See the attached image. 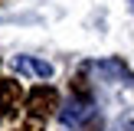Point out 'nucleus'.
Wrapping results in <instances>:
<instances>
[{
    "mask_svg": "<svg viewBox=\"0 0 134 131\" xmlns=\"http://www.w3.org/2000/svg\"><path fill=\"white\" fill-rule=\"evenodd\" d=\"M59 108V92L52 85H36V89L26 95V111L30 118H49Z\"/></svg>",
    "mask_w": 134,
    "mask_h": 131,
    "instance_id": "1",
    "label": "nucleus"
},
{
    "mask_svg": "<svg viewBox=\"0 0 134 131\" xmlns=\"http://www.w3.org/2000/svg\"><path fill=\"white\" fill-rule=\"evenodd\" d=\"M20 98H23V89L16 79H0V115L13 118L20 111Z\"/></svg>",
    "mask_w": 134,
    "mask_h": 131,
    "instance_id": "2",
    "label": "nucleus"
},
{
    "mask_svg": "<svg viewBox=\"0 0 134 131\" xmlns=\"http://www.w3.org/2000/svg\"><path fill=\"white\" fill-rule=\"evenodd\" d=\"M16 69H23V72H33V75H39V79H49L52 75V66L49 62H39V59H16Z\"/></svg>",
    "mask_w": 134,
    "mask_h": 131,
    "instance_id": "3",
    "label": "nucleus"
},
{
    "mask_svg": "<svg viewBox=\"0 0 134 131\" xmlns=\"http://www.w3.org/2000/svg\"><path fill=\"white\" fill-rule=\"evenodd\" d=\"M98 69L108 72V75H121L124 82H131V85H134V75L128 72V66H124L121 59H105V62H98Z\"/></svg>",
    "mask_w": 134,
    "mask_h": 131,
    "instance_id": "4",
    "label": "nucleus"
},
{
    "mask_svg": "<svg viewBox=\"0 0 134 131\" xmlns=\"http://www.w3.org/2000/svg\"><path fill=\"white\" fill-rule=\"evenodd\" d=\"M88 105H92V102H79V98H75V102L62 111V121H65V124H79L85 115H88Z\"/></svg>",
    "mask_w": 134,
    "mask_h": 131,
    "instance_id": "5",
    "label": "nucleus"
},
{
    "mask_svg": "<svg viewBox=\"0 0 134 131\" xmlns=\"http://www.w3.org/2000/svg\"><path fill=\"white\" fill-rule=\"evenodd\" d=\"M72 95H75L79 102H92V89H88V82H85V75H82V72L72 79Z\"/></svg>",
    "mask_w": 134,
    "mask_h": 131,
    "instance_id": "6",
    "label": "nucleus"
},
{
    "mask_svg": "<svg viewBox=\"0 0 134 131\" xmlns=\"http://www.w3.org/2000/svg\"><path fill=\"white\" fill-rule=\"evenodd\" d=\"M79 131H102V118H98V115H92L85 124H79Z\"/></svg>",
    "mask_w": 134,
    "mask_h": 131,
    "instance_id": "7",
    "label": "nucleus"
},
{
    "mask_svg": "<svg viewBox=\"0 0 134 131\" xmlns=\"http://www.w3.org/2000/svg\"><path fill=\"white\" fill-rule=\"evenodd\" d=\"M13 131H43V124H39V118H30L26 124H20V128H13Z\"/></svg>",
    "mask_w": 134,
    "mask_h": 131,
    "instance_id": "8",
    "label": "nucleus"
},
{
    "mask_svg": "<svg viewBox=\"0 0 134 131\" xmlns=\"http://www.w3.org/2000/svg\"><path fill=\"white\" fill-rule=\"evenodd\" d=\"M131 131H134V121H131Z\"/></svg>",
    "mask_w": 134,
    "mask_h": 131,
    "instance_id": "9",
    "label": "nucleus"
},
{
    "mask_svg": "<svg viewBox=\"0 0 134 131\" xmlns=\"http://www.w3.org/2000/svg\"><path fill=\"white\" fill-rule=\"evenodd\" d=\"M131 3H134V0H131Z\"/></svg>",
    "mask_w": 134,
    "mask_h": 131,
    "instance_id": "10",
    "label": "nucleus"
}]
</instances>
